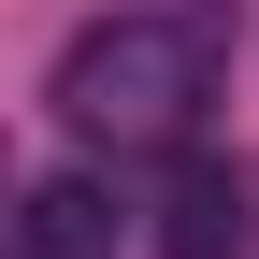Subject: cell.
<instances>
[{"mask_svg": "<svg viewBox=\"0 0 259 259\" xmlns=\"http://www.w3.org/2000/svg\"><path fill=\"white\" fill-rule=\"evenodd\" d=\"M216 87H231V0H130V15L72 29V58H58V115L115 158H144V144L187 158Z\"/></svg>", "mask_w": 259, "mask_h": 259, "instance_id": "cell-1", "label": "cell"}, {"mask_svg": "<svg viewBox=\"0 0 259 259\" xmlns=\"http://www.w3.org/2000/svg\"><path fill=\"white\" fill-rule=\"evenodd\" d=\"M259 245V173L245 158H173V187H158V259H245Z\"/></svg>", "mask_w": 259, "mask_h": 259, "instance_id": "cell-2", "label": "cell"}, {"mask_svg": "<svg viewBox=\"0 0 259 259\" xmlns=\"http://www.w3.org/2000/svg\"><path fill=\"white\" fill-rule=\"evenodd\" d=\"M0 259H115V187H101V173H29Z\"/></svg>", "mask_w": 259, "mask_h": 259, "instance_id": "cell-3", "label": "cell"}]
</instances>
